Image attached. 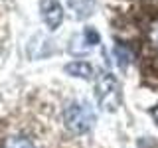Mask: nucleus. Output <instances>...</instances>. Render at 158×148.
<instances>
[{
  "label": "nucleus",
  "instance_id": "2",
  "mask_svg": "<svg viewBox=\"0 0 158 148\" xmlns=\"http://www.w3.org/2000/svg\"><path fill=\"white\" fill-rule=\"evenodd\" d=\"M95 97L103 111L113 113L121 105V85L115 75L109 71H101L95 79Z\"/></svg>",
  "mask_w": 158,
  "mask_h": 148
},
{
  "label": "nucleus",
  "instance_id": "7",
  "mask_svg": "<svg viewBox=\"0 0 158 148\" xmlns=\"http://www.w3.org/2000/svg\"><path fill=\"white\" fill-rule=\"evenodd\" d=\"M146 39H148V43H150V47L154 49V51H158V20L150 24V28H148V32H146Z\"/></svg>",
  "mask_w": 158,
  "mask_h": 148
},
{
  "label": "nucleus",
  "instance_id": "1",
  "mask_svg": "<svg viewBox=\"0 0 158 148\" xmlns=\"http://www.w3.org/2000/svg\"><path fill=\"white\" fill-rule=\"evenodd\" d=\"M93 122H95V113L85 101H73L63 109V125L73 134H85L87 130H91Z\"/></svg>",
  "mask_w": 158,
  "mask_h": 148
},
{
  "label": "nucleus",
  "instance_id": "6",
  "mask_svg": "<svg viewBox=\"0 0 158 148\" xmlns=\"http://www.w3.org/2000/svg\"><path fill=\"white\" fill-rule=\"evenodd\" d=\"M113 51H115V56H117V61H118V65L121 67H127L128 63H131V51H128V49L123 46V43H115V49H113Z\"/></svg>",
  "mask_w": 158,
  "mask_h": 148
},
{
  "label": "nucleus",
  "instance_id": "4",
  "mask_svg": "<svg viewBox=\"0 0 158 148\" xmlns=\"http://www.w3.org/2000/svg\"><path fill=\"white\" fill-rule=\"evenodd\" d=\"M63 69H65V73H67V75H71V77H81V79H91L93 77L91 63L83 61V59H75V61L67 63Z\"/></svg>",
  "mask_w": 158,
  "mask_h": 148
},
{
  "label": "nucleus",
  "instance_id": "3",
  "mask_svg": "<svg viewBox=\"0 0 158 148\" xmlns=\"http://www.w3.org/2000/svg\"><path fill=\"white\" fill-rule=\"evenodd\" d=\"M40 16L48 30L56 32L63 22V6L59 0H40Z\"/></svg>",
  "mask_w": 158,
  "mask_h": 148
},
{
  "label": "nucleus",
  "instance_id": "5",
  "mask_svg": "<svg viewBox=\"0 0 158 148\" xmlns=\"http://www.w3.org/2000/svg\"><path fill=\"white\" fill-rule=\"evenodd\" d=\"M0 148H34V142L24 134H14V136L4 138Z\"/></svg>",
  "mask_w": 158,
  "mask_h": 148
},
{
  "label": "nucleus",
  "instance_id": "8",
  "mask_svg": "<svg viewBox=\"0 0 158 148\" xmlns=\"http://www.w3.org/2000/svg\"><path fill=\"white\" fill-rule=\"evenodd\" d=\"M152 117H154V121H156V125H158V107L152 111Z\"/></svg>",
  "mask_w": 158,
  "mask_h": 148
}]
</instances>
